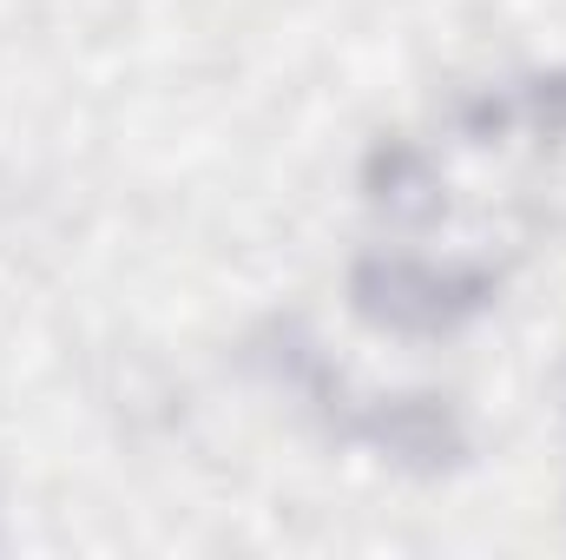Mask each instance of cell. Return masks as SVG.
<instances>
[{
  "label": "cell",
  "mask_w": 566,
  "mask_h": 560,
  "mask_svg": "<svg viewBox=\"0 0 566 560\" xmlns=\"http://www.w3.org/2000/svg\"><path fill=\"white\" fill-rule=\"evenodd\" d=\"M369 185H376V205H389L396 218H428V211L441 205L428 158H422V152H409V145H389V152H376V165H369Z\"/></svg>",
  "instance_id": "3957f363"
},
{
  "label": "cell",
  "mask_w": 566,
  "mask_h": 560,
  "mask_svg": "<svg viewBox=\"0 0 566 560\" xmlns=\"http://www.w3.org/2000/svg\"><path fill=\"white\" fill-rule=\"evenodd\" d=\"M356 303H363V317L396 323V330H454L461 317H474L488 303V278L434 271V265H409V258H369L356 271Z\"/></svg>",
  "instance_id": "6da1fadb"
},
{
  "label": "cell",
  "mask_w": 566,
  "mask_h": 560,
  "mask_svg": "<svg viewBox=\"0 0 566 560\" xmlns=\"http://www.w3.org/2000/svg\"><path fill=\"white\" fill-rule=\"evenodd\" d=\"M363 435H369L376 448H389L396 462H409V468H448V462H461V448H468L461 422L448 416L441 403H428V396H402V403L363 416Z\"/></svg>",
  "instance_id": "7a4b0ae2"
}]
</instances>
